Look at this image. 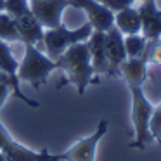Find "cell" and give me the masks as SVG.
I'll list each match as a JSON object with an SVG mask.
<instances>
[{
  "mask_svg": "<svg viewBox=\"0 0 161 161\" xmlns=\"http://www.w3.org/2000/svg\"><path fill=\"white\" fill-rule=\"evenodd\" d=\"M56 63H57V69L64 71V75H66V78L59 85V88L64 87V85H75L78 95H83L88 85L99 83V78L94 73V68H92L87 42L71 45L69 49H66L57 57Z\"/></svg>",
  "mask_w": 161,
  "mask_h": 161,
  "instance_id": "1",
  "label": "cell"
},
{
  "mask_svg": "<svg viewBox=\"0 0 161 161\" xmlns=\"http://www.w3.org/2000/svg\"><path fill=\"white\" fill-rule=\"evenodd\" d=\"M132 95V123L135 140L128 144L133 149H146L149 142H153V135L149 132V119L154 106L144 94V83H126Z\"/></svg>",
  "mask_w": 161,
  "mask_h": 161,
  "instance_id": "2",
  "label": "cell"
},
{
  "mask_svg": "<svg viewBox=\"0 0 161 161\" xmlns=\"http://www.w3.org/2000/svg\"><path fill=\"white\" fill-rule=\"evenodd\" d=\"M57 69V63L47 54L40 52L36 45L25 43V56L18 66V80L40 88L47 83L50 73Z\"/></svg>",
  "mask_w": 161,
  "mask_h": 161,
  "instance_id": "3",
  "label": "cell"
},
{
  "mask_svg": "<svg viewBox=\"0 0 161 161\" xmlns=\"http://www.w3.org/2000/svg\"><path fill=\"white\" fill-rule=\"evenodd\" d=\"M92 31H94V28H92V25L88 21L76 30H69L64 25L57 26V28H47L43 31V38H42V42L45 43L47 56L56 61L71 45L80 43V42H87Z\"/></svg>",
  "mask_w": 161,
  "mask_h": 161,
  "instance_id": "4",
  "label": "cell"
},
{
  "mask_svg": "<svg viewBox=\"0 0 161 161\" xmlns=\"http://www.w3.org/2000/svg\"><path fill=\"white\" fill-rule=\"evenodd\" d=\"M0 151L7 161H56V154H50L47 147L42 151H33L25 147L14 139L0 119Z\"/></svg>",
  "mask_w": 161,
  "mask_h": 161,
  "instance_id": "5",
  "label": "cell"
},
{
  "mask_svg": "<svg viewBox=\"0 0 161 161\" xmlns=\"http://www.w3.org/2000/svg\"><path fill=\"white\" fill-rule=\"evenodd\" d=\"M108 119H101L92 135L85 137V139L75 142L68 151L61 154H56V161H95V153H97V146L102 140V137L108 133Z\"/></svg>",
  "mask_w": 161,
  "mask_h": 161,
  "instance_id": "6",
  "label": "cell"
},
{
  "mask_svg": "<svg viewBox=\"0 0 161 161\" xmlns=\"http://www.w3.org/2000/svg\"><path fill=\"white\" fill-rule=\"evenodd\" d=\"M30 9L43 28H57L63 25V12L69 7V0H28Z\"/></svg>",
  "mask_w": 161,
  "mask_h": 161,
  "instance_id": "7",
  "label": "cell"
},
{
  "mask_svg": "<svg viewBox=\"0 0 161 161\" xmlns=\"http://www.w3.org/2000/svg\"><path fill=\"white\" fill-rule=\"evenodd\" d=\"M69 7L83 11L92 28L97 31H108L114 25V12L97 0H69Z\"/></svg>",
  "mask_w": 161,
  "mask_h": 161,
  "instance_id": "8",
  "label": "cell"
},
{
  "mask_svg": "<svg viewBox=\"0 0 161 161\" xmlns=\"http://www.w3.org/2000/svg\"><path fill=\"white\" fill-rule=\"evenodd\" d=\"M106 56L109 63L108 76H119V66L128 57H126L125 42H123V33L114 25L106 31Z\"/></svg>",
  "mask_w": 161,
  "mask_h": 161,
  "instance_id": "9",
  "label": "cell"
},
{
  "mask_svg": "<svg viewBox=\"0 0 161 161\" xmlns=\"http://www.w3.org/2000/svg\"><path fill=\"white\" fill-rule=\"evenodd\" d=\"M137 11L142 21V28H140L142 36L147 42L161 40V9L156 5V0H142Z\"/></svg>",
  "mask_w": 161,
  "mask_h": 161,
  "instance_id": "10",
  "label": "cell"
},
{
  "mask_svg": "<svg viewBox=\"0 0 161 161\" xmlns=\"http://www.w3.org/2000/svg\"><path fill=\"white\" fill-rule=\"evenodd\" d=\"M14 23H16V30H18V33H19V42L30 43V45H36L38 42H42L45 28H43L42 23L35 18L31 9H30L28 12H23V14L16 16Z\"/></svg>",
  "mask_w": 161,
  "mask_h": 161,
  "instance_id": "11",
  "label": "cell"
},
{
  "mask_svg": "<svg viewBox=\"0 0 161 161\" xmlns=\"http://www.w3.org/2000/svg\"><path fill=\"white\" fill-rule=\"evenodd\" d=\"M87 45H88V52H90V61H92L94 73L97 76L108 75L109 63H108V56H106V31L94 30L87 40Z\"/></svg>",
  "mask_w": 161,
  "mask_h": 161,
  "instance_id": "12",
  "label": "cell"
},
{
  "mask_svg": "<svg viewBox=\"0 0 161 161\" xmlns=\"http://www.w3.org/2000/svg\"><path fill=\"white\" fill-rule=\"evenodd\" d=\"M114 26L123 33V35H133V33H140L142 28V21H140V14L137 9L126 7L123 11L114 12Z\"/></svg>",
  "mask_w": 161,
  "mask_h": 161,
  "instance_id": "13",
  "label": "cell"
},
{
  "mask_svg": "<svg viewBox=\"0 0 161 161\" xmlns=\"http://www.w3.org/2000/svg\"><path fill=\"white\" fill-rule=\"evenodd\" d=\"M18 66H19V63L16 61V57L12 56L9 42L0 40V71H4V73H7L11 78L18 80Z\"/></svg>",
  "mask_w": 161,
  "mask_h": 161,
  "instance_id": "14",
  "label": "cell"
},
{
  "mask_svg": "<svg viewBox=\"0 0 161 161\" xmlns=\"http://www.w3.org/2000/svg\"><path fill=\"white\" fill-rule=\"evenodd\" d=\"M0 83L7 85V87L11 88V94L14 95L16 99L23 101L26 106H30V108H33V109L40 108V102L33 101V99H30L26 94H23V90H21V81H19V80H14V78H11L7 73H4V71H0Z\"/></svg>",
  "mask_w": 161,
  "mask_h": 161,
  "instance_id": "15",
  "label": "cell"
},
{
  "mask_svg": "<svg viewBox=\"0 0 161 161\" xmlns=\"http://www.w3.org/2000/svg\"><path fill=\"white\" fill-rule=\"evenodd\" d=\"M123 42H125L126 57H140L147 49V40L142 36V33L123 35Z\"/></svg>",
  "mask_w": 161,
  "mask_h": 161,
  "instance_id": "16",
  "label": "cell"
},
{
  "mask_svg": "<svg viewBox=\"0 0 161 161\" xmlns=\"http://www.w3.org/2000/svg\"><path fill=\"white\" fill-rule=\"evenodd\" d=\"M0 40L4 42H19V33L16 30V23L14 18L9 16L7 12H0Z\"/></svg>",
  "mask_w": 161,
  "mask_h": 161,
  "instance_id": "17",
  "label": "cell"
},
{
  "mask_svg": "<svg viewBox=\"0 0 161 161\" xmlns=\"http://www.w3.org/2000/svg\"><path fill=\"white\" fill-rule=\"evenodd\" d=\"M149 132L153 135V140H156L161 147V102L153 109V114L149 119Z\"/></svg>",
  "mask_w": 161,
  "mask_h": 161,
  "instance_id": "18",
  "label": "cell"
},
{
  "mask_svg": "<svg viewBox=\"0 0 161 161\" xmlns=\"http://www.w3.org/2000/svg\"><path fill=\"white\" fill-rule=\"evenodd\" d=\"M30 11V2L28 0H5V12L12 18Z\"/></svg>",
  "mask_w": 161,
  "mask_h": 161,
  "instance_id": "19",
  "label": "cell"
},
{
  "mask_svg": "<svg viewBox=\"0 0 161 161\" xmlns=\"http://www.w3.org/2000/svg\"><path fill=\"white\" fill-rule=\"evenodd\" d=\"M97 2H101L102 5H106L109 11L118 12V11H123V9H126V7H132L137 0H97Z\"/></svg>",
  "mask_w": 161,
  "mask_h": 161,
  "instance_id": "20",
  "label": "cell"
},
{
  "mask_svg": "<svg viewBox=\"0 0 161 161\" xmlns=\"http://www.w3.org/2000/svg\"><path fill=\"white\" fill-rule=\"evenodd\" d=\"M9 95H11V88H9L7 85L0 83V111H2V106L5 104V101H7Z\"/></svg>",
  "mask_w": 161,
  "mask_h": 161,
  "instance_id": "21",
  "label": "cell"
},
{
  "mask_svg": "<svg viewBox=\"0 0 161 161\" xmlns=\"http://www.w3.org/2000/svg\"><path fill=\"white\" fill-rule=\"evenodd\" d=\"M5 11V0H0V12Z\"/></svg>",
  "mask_w": 161,
  "mask_h": 161,
  "instance_id": "22",
  "label": "cell"
},
{
  "mask_svg": "<svg viewBox=\"0 0 161 161\" xmlns=\"http://www.w3.org/2000/svg\"><path fill=\"white\" fill-rule=\"evenodd\" d=\"M0 161H7V159H5V156H4V153H2V151H0Z\"/></svg>",
  "mask_w": 161,
  "mask_h": 161,
  "instance_id": "23",
  "label": "cell"
},
{
  "mask_svg": "<svg viewBox=\"0 0 161 161\" xmlns=\"http://www.w3.org/2000/svg\"><path fill=\"white\" fill-rule=\"evenodd\" d=\"M140 2H142V0H140Z\"/></svg>",
  "mask_w": 161,
  "mask_h": 161,
  "instance_id": "24",
  "label": "cell"
}]
</instances>
